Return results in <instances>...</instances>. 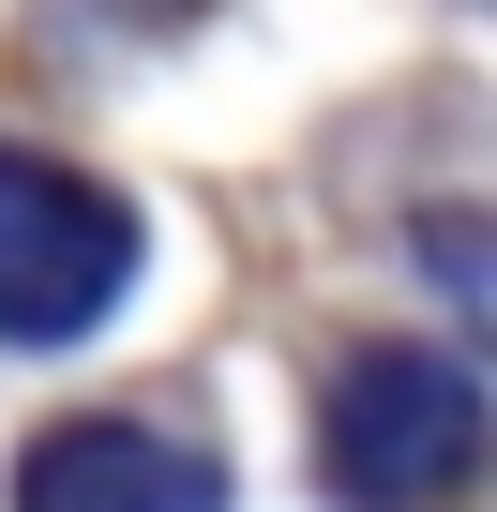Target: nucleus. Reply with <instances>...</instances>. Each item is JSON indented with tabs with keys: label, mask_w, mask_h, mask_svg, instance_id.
I'll return each instance as SVG.
<instances>
[{
	"label": "nucleus",
	"mask_w": 497,
	"mask_h": 512,
	"mask_svg": "<svg viewBox=\"0 0 497 512\" xmlns=\"http://www.w3.org/2000/svg\"><path fill=\"white\" fill-rule=\"evenodd\" d=\"M482 437H497L482 422V377L452 347H422V332L347 347L332 392H317V482L347 512H452L482 482Z\"/></svg>",
	"instance_id": "nucleus-1"
},
{
	"label": "nucleus",
	"mask_w": 497,
	"mask_h": 512,
	"mask_svg": "<svg viewBox=\"0 0 497 512\" xmlns=\"http://www.w3.org/2000/svg\"><path fill=\"white\" fill-rule=\"evenodd\" d=\"M136 211L91 181V166H46V151H0V347H76L121 317L136 287Z\"/></svg>",
	"instance_id": "nucleus-2"
},
{
	"label": "nucleus",
	"mask_w": 497,
	"mask_h": 512,
	"mask_svg": "<svg viewBox=\"0 0 497 512\" xmlns=\"http://www.w3.org/2000/svg\"><path fill=\"white\" fill-rule=\"evenodd\" d=\"M16 512H226V452L91 407V422H46L16 452Z\"/></svg>",
	"instance_id": "nucleus-3"
},
{
	"label": "nucleus",
	"mask_w": 497,
	"mask_h": 512,
	"mask_svg": "<svg viewBox=\"0 0 497 512\" xmlns=\"http://www.w3.org/2000/svg\"><path fill=\"white\" fill-rule=\"evenodd\" d=\"M422 272L497 332V211H422Z\"/></svg>",
	"instance_id": "nucleus-4"
},
{
	"label": "nucleus",
	"mask_w": 497,
	"mask_h": 512,
	"mask_svg": "<svg viewBox=\"0 0 497 512\" xmlns=\"http://www.w3.org/2000/svg\"><path fill=\"white\" fill-rule=\"evenodd\" d=\"M106 16H121V31H196L211 0H106Z\"/></svg>",
	"instance_id": "nucleus-5"
}]
</instances>
